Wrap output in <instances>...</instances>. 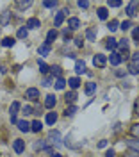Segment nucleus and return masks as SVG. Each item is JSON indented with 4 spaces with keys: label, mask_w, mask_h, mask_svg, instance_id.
<instances>
[{
    "label": "nucleus",
    "mask_w": 139,
    "mask_h": 157,
    "mask_svg": "<svg viewBox=\"0 0 139 157\" xmlns=\"http://www.w3.org/2000/svg\"><path fill=\"white\" fill-rule=\"evenodd\" d=\"M66 13H68V11H59V13L55 14V20H54V25H55V27H61V25H62Z\"/></svg>",
    "instance_id": "39448f33"
},
{
    "label": "nucleus",
    "mask_w": 139,
    "mask_h": 157,
    "mask_svg": "<svg viewBox=\"0 0 139 157\" xmlns=\"http://www.w3.org/2000/svg\"><path fill=\"white\" fill-rule=\"evenodd\" d=\"M107 14H109V13H107L105 7H100V9H98V18L100 20H107Z\"/></svg>",
    "instance_id": "72a5a7b5"
},
{
    "label": "nucleus",
    "mask_w": 139,
    "mask_h": 157,
    "mask_svg": "<svg viewBox=\"0 0 139 157\" xmlns=\"http://www.w3.org/2000/svg\"><path fill=\"white\" fill-rule=\"evenodd\" d=\"M25 97L29 98V100H38V98H39V89L29 88L27 91H25Z\"/></svg>",
    "instance_id": "20e7f679"
},
{
    "label": "nucleus",
    "mask_w": 139,
    "mask_h": 157,
    "mask_svg": "<svg viewBox=\"0 0 139 157\" xmlns=\"http://www.w3.org/2000/svg\"><path fill=\"white\" fill-rule=\"evenodd\" d=\"M30 6H32L30 0H25V2H23V0H18V2H16V7H18V9H27Z\"/></svg>",
    "instance_id": "b1692460"
},
{
    "label": "nucleus",
    "mask_w": 139,
    "mask_h": 157,
    "mask_svg": "<svg viewBox=\"0 0 139 157\" xmlns=\"http://www.w3.org/2000/svg\"><path fill=\"white\" fill-rule=\"evenodd\" d=\"M64 100H66V104H73V102L77 100V93H75V91H70V93H66Z\"/></svg>",
    "instance_id": "4be33fe9"
},
{
    "label": "nucleus",
    "mask_w": 139,
    "mask_h": 157,
    "mask_svg": "<svg viewBox=\"0 0 139 157\" xmlns=\"http://www.w3.org/2000/svg\"><path fill=\"white\" fill-rule=\"evenodd\" d=\"M84 91H86V95H93V93L96 91V84H95V82H88L86 88H84Z\"/></svg>",
    "instance_id": "aec40b11"
},
{
    "label": "nucleus",
    "mask_w": 139,
    "mask_h": 157,
    "mask_svg": "<svg viewBox=\"0 0 139 157\" xmlns=\"http://www.w3.org/2000/svg\"><path fill=\"white\" fill-rule=\"evenodd\" d=\"M2 45L9 48V47H13V45H14V39H13V38H4V39H2Z\"/></svg>",
    "instance_id": "f704fd0d"
},
{
    "label": "nucleus",
    "mask_w": 139,
    "mask_h": 157,
    "mask_svg": "<svg viewBox=\"0 0 139 157\" xmlns=\"http://www.w3.org/2000/svg\"><path fill=\"white\" fill-rule=\"evenodd\" d=\"M68 27H70V30H77L80 27V20L79 18H70L68 20Z\"/></svg>",
    "instance_id": "f8f14e48"
},
{
    "label": "nucleus",
    "mask_w": 139,
    "mask_h": 157,
    "mask_svg": "<svg viewBox=\"0 0 139 157\" xmlns=\"http://www.w3.org/2000/svg\"><path fill=\"white\" fill-rule=\"evenodd\" d=\"M23 113H25V114H34V109L30 107V105H25V107H23Z\"/></svg>",
    "instance_id": "79ce46f5"
},
{
    "label": "nucleus",
    "mask_w": 139,
    "mask_h": 157,
    "mask_svg": "<svg viewBox=\"0 0 139 157\" xmlns=\"http://www.w3.org/2000/svg\"><path fill=\"white\" fill-rule=\"evenodd\" d=\"M62 36H64L66 39H70V38H71V30H70V29H64V30H62Z\"/></svg>",
    "instance_id": "c03bdc74"
},
{
    "label": "nucleus",
    "mask_w": 139,
    "mask_h": 157,
    "mask_svg": "<svg viewBox=\"0 0 139 157\" xmlns=\"http://www.w3.org/2000/svg\"><path fill=\"white\" fill-rule=\"evenodd\" d=\"M93 64L98 66V68H103V66L107 64V59H105V56H102V54H96V56L93 57Z\"/></svg>",
    "instance_id": "f03ea898"
},
{
    "label": "nucleus",
    "mask_w": 139,
    "mask_h": 157,
    "mask_svg": "<svg viewBox=\"0 0 139 157\" xmlns=\"http://www.w3.org/2000/svg\"><path fill=\"white\" fill-rule=\"evenodd\" d=\"M118 27H119V21H118V20H111L109 25H107V29H109L111 32H114V30L118 29Z\"/></svg>",
    "instance_id": "c756f323"
},
{
    "label": "nucleus",
    "mask_w": 139,
    "mask_h": 157,
    "mask_svg": "<svg viewBox=\"0 0 139 157\" xmlns=\"http://www.w3.org/2000/svg\"><path fill=\"white\" fill-rule=\"evenodd\" d=\"M75 113H77V107H75V105H70V107L64 111V116H73Z\"/></svg>",
    "instance_id": "c9c22d12"
},
{
    "label": "nucleus",
    "mask_w": 139,
    "mask_h": 157,
    "mask_svg": "<svg viewBox=\"0 0 139 157\" xmlns=\"http://www.w3.org/2000/svg\"><path fill=\"white\" fill-rule=\"evenodd\" d=\"M130 27H132V21H130V20H127V21H123V23H121V29H123V30L130 29Z\"/></svg>",
    "instance_id": "ea45409f"
},
{
    "label": "nucleus",
    "mask_w": 139,
    "mask_h": 157,
    "mask_svg": "<svg viewBox=\"0 0 139 157\" xmlns=\"http://www.w3.org/2000/svg\"><path fill=\"white\" fill-rule=\"evenodd\" d=\"M27 34H29L27 27H20V29H18V38H20V39H25V38H27Z\"/></svg>",
    "instance_id": "473e14b6"
},
{
    "label": "nucleus",
    "mask_w": 139,
    "mask_h": 157,
    "mask_svg": "<svg viewBox=\"0 0 139 157\" xmlns=\"http://www.w3.org/2000/svg\"><path fill=\"white\" fill-rule=\"evenodd\" d=\"M98 147H100V148L107 147V141H105V139H102V141H100V143H98Z\"/></svg>",
    "instance_id": "09e8293b"
},
{
    "label": "nucleus",
    "mask_w": 139,
    "mask_h": 157,
    "mask_svg": "<svg viewBox=\"0 0 139 157\" xmlns=\"http://www.w3.org/2000/svg\"><path fill=\"white\" fill-rule=\"evenodd\" d=\"M129 71L132 73V75H139V61H130Z\"/></svg>",
    "instance_id": "1a4fd4ad"
},
{
    "label": "nucleus",
    "mask_w": 139,
    "mask_h": 157,
    "mask_svg": "<svg viewBox=\"0 0 139 157\" xmlns=\"http://www.w3.org/2000/svg\"><path fill=\"white\" fill-rule=\"evenodd\" d=\"M9 20H11V13H9V11H4V13H2V16H0V23L6 27V25L9 23Z\"/></svg>",
    "instance_id": "a211bd4d"
},
{
    "label": "nucleus",
    "mask_w": 139,
    "mask_h": 157,
    "mask_svg": "<svg viewBox=\"0 0 139 157\" xmlns=\"http://www.w3.org/2000/svg\"><path fill=\"white\" fill-rule=\"evenodd\" d=\"M55 121H57V114H55V113H48V114H47V123H48V125H54Z\"/></svg>",
    "instance_id": "c85d7f7f"
},
{
    "label": "nucleus",
    "mask_w": 139,
    "mask_h": 157,
    "mask_svg": "<svg viewBox=\"0 0 139 157\" xmlns=\"http://www.w3.org/2000/svg\"><path fill=\"white\" fill-rule=\"evenodd\" d=\"M109 61H111V64L118 66L119 63H121V56H119L118 52H112V54H111V57H109Z\"/></svg>",
    "instance_id": "4468645a"
},
{
    "label": "nucleus",
    "mask_w": 139,
    "mask_h": 157,
    "mask_svg": "<svg viewBox=\"0 0 139 157\" xmlns=\"http://www.w3.org/2000/svg\"><path fill=\"white\" fill-rule=\"evenodd\" d=\"M114 155H116V152H114L112 148H111V150H107V152H105V157H114Z\"/></svg>",
    "instance_id": "a18cd8bd"
},
{
    "label": "nucleus",
    "mask_w": 139,
    "mask_h": 157,
    "mask_svg": "<svg viewBox=\"0 0 139 157\" xmlns=\"http://www.w3.org/2000/svg\"><path fill=\"white\" fill-rule=\"evenodd\" d=\"M48 52H50V45H48V43H43V45H39V48H38V54H39V56H43V57H45V56H48Z\"/></svg>",
    "instance_id": "2eb2a0df"
},
{
    "label": "nucleus",
    "mask_w": 139,
    "mask_h": 157,
    "mask_svg": "<svg viewBox=\"0 0 139 157\" xmlns=\"http://www.w3.org/2000/svg\"><path fill=\"white\" fill-rule=\"evenodd\" d=\"M107 6H109V7H119V6H121V2H119V0H109V2H107Z\"/></svg>",
    "instance_id": "4c0bfd02"
},
{
    "label": "nucleus",
    "mask_w": 139,
    "mask_h": 157,
    "mask_svg": "<svg viewBox=\"0 0 139 157\" xmlns=\"http://www.w3.org/2000/svg\"><path fill=\"white\" fill-rule=\"evenodd\" d=\"M75 71H77V75L86 73V63H84V61H77V63H75Z\"/></svg>",
    "instance_id": "ddd939ff"
},
{
    "label": "nucleus",
    "mask_w": 139,
    "mask_h": 157,
    "mask_svg": "<svg viewBox=\"0 0 139 157\" xmlns=\"http://www.w3.org/2000/svg\"><path fill=\"white\" fill-rule=\"evenodd\" d=\"M38 66H39V71L41 73H48V70H50V66L45 63V61H41V59H38Z\"/></svg>",
    "instance_id": "5701e85b"
},
{
    "label": "nucleus",
    "mask_w": 139,
    "mask_h": 157,
    "mask_svg": "<svg viewBox=\"0 0 139 157\" xmlns=\"http://www.w3.org/2000/svg\"><path fill=\"white\" fill-rule=\"evenodd\" d=\"M86 38L89 39V41H95V38H96V29H93V27L88 29L86 30Z\"/></svg>",
    "instance_id": "bb28decb"
},
{
    "label": "nucleus",
    "mask_w": 139,
    "mask_h": 157,
    "mask_svg": "<svg viewBox=\"0 0 139 157\" xmlns=\"http://www.w3.org/2000/svg\"><path fill=\"white\" fill-rule=\"evenodd\" d=\"M55 104H57L55 97H54V95H48L47 100H45V107H47V109H54V107H55Z\"/></svg>",
    "instance_id": "6e6552de"
},
{
    "label": "nucleus",
    "mask_w": 139,
    "mask_h": 157,
    "mask_svg": "<svg viewBox=\"0 0 139 157\" xmlns=\"http://www.w3.org/2000/svg\"><path fill=\"white\" fill-rule=\"evenodd\" d=\"M130 134H132V137L139 139V123H134V125L130 127Z\"/></svg>",
    "instance_id": "cd10ccee"
},
{
    "label": "nucleus",
    "mask_w": 139,
    "mask_h": 157,
    "mask_svg": "<svg viewBox=\"0 0 139 157\" xmlns=\"http://www.w3.org/2000/svg\"><path fill=\"white\" fill-rule=\"evenodd\" d=\"M118 47L121 52H129V41L127 39H119L118 41Z\"/></svg>",
    "instance_id": "393cba45"
},
{
    "label": "nucleus",
    "mask_w": 139,
    "mask_h": 157,
    "mask_svg": "<svg viewBox=\"0 0 139 157\" xmlns=\"http://www.w3.org/2000/svg\"><path fill=\"white\" fill-rule=\"evenodd\" d=\"M48 143H50V145H59V143H61V134L57 132V130H50Z\"/></svg>",
    "instance_id": "7ed1b4c3"
},
{
    "label": "nucleus",
    "mask_w": 139,
    "mask_h": 157,
    "mask_svg": "<svg viewBox=\"0 0 139 157\" xmlns=\"http://www.w3.org/2000/svg\"><path fill=\"white\" fill-rule=\"evenodd\" d=\"M13 148H14V152H16V154H21V152L25 150V143H23V139H14Z\"/></svg>",
    "instance_id": "423d86ee"
},
{
    "label": "nucleus",
    "mask_w": 139,
    "mask_h": 157,
    "mask_svg": "<svg viewBox=\"0 0 139 157\" xmlns=\"http://www.w3.org/2000/svg\"><path fill=\"white\" fill-rule=\"evenodd\" d=\"M6 71H7V70H6V66H4V64H0V73H6Z\"/></svg>",
    "instance_id": "3c124183"
},
{
    "label": "nucleus",
    "mask_w": 139,
    "mask_h": 157,
    "mask_svg": "<svg viewBox=\"0 0 139 157\" xmlns=\"http://www.w3.org/2000/svg\"><path fill=\"white\" fill-rule=\"evenodd\" d=\"M16 125H18V128H20L21 132H29V130H30V123L27 121V120H20Z\"/></svg>",
    "instance_id": "9b49d317"
},
{
    "label": "nucleus",
    "mask_w": 139,
    "mask_h": 157,
    "mask_svg": "<svg viewBox=\"0 0 139 157\" xmlns=\"http://www.w3.org/2000/svg\"><path fill=\"white\" fill-rule=\"evenodd\" d=\"M41 23H39V20L38 18H29L27 20V29H38Z\"/></svg>",
    "instance_id": "dca6fc26"
},
{
    "label": "nucleus",
    "mask_w": 139,
    "mask_h": 157,
    "mask_svg": "<svg viewBox=\"0 0 139 157\" xmlns=\"http://www.w3.org/2000/svg\"><path fill=\"white\" fill-rule=\"evenodd\" d=\"M127 147H129L132 152H139V139H136V137L127 139Z\"/></svg>",
    "instance_id": "0eeeda50"
},
{
    "label": "nucleus",
    "mask_w": 139,
    "mask_h": 157,
    "mask_svg": "<svg viewBox=\"0 0 139 157\" xmlns=\"http://www.w3.org/2000/svg\"><path fill=\"white\" fill-rule=\"evenodd\" d=\"M130 61H139V52H136V54H132V57H130Z\"/></svg>",
    "instance_id": "de8ad7c7"
},
{
    "label": "nucleus",
    "mask_w": 139,
    "mask_h": 157,
    "mask_svg": "<svg viewBox=\"0 0 139 157\" xmlns=\"http://www.w3.org/2000/svg\"><path fill=\"white\" fill-rule=\"evenodd\" d=\"M54 84H55V89H64V86H66V80L61 77V78H57Z\"/></svg>",
    "instance_id": "7c9ffc66"
},
{
    "label": "nucleus",
    "mask_w": 139,
    "mask_h": 157,
    "mask_svg": "<svg viewBox=\"0 0 139 157\" xmlns=\"http://www.w3.org/2000/svg\"><path fill=\"white\" fill-rule=\"evenodd\" d=\"M52 82H54V77H45L41 84H43V86H52Z\"/></svg>",
    "instance_id": "58836bf2"
},
{
    "label": "nucleus",
    "mask_w": 139,
    "mask_h": 157,
    "mask_svg": "<svg viewBox=\"0 0 139 157\" xmlns=\"http://www.w3.org/2000/svg\"><path fill=\"white\" fill-rule=\"evenodd\" d=\"M79 7H82V9H88V7H89V2H86V0L82 2V0H80V2H79Z\"/></svg>",
    "instance_id": "37998d69"
},
{
    "label": "nucleus",
    "mask_w": 139,
    "mask_h": 157,
    "mask_svg": "<svg viewBox=\"0 0 139 157\" xmlns=\"http://www.w3.org/2000/svg\"><path fill=\"white\" fill-rule=\"evenodd\" d=\"M20 111V104L18 102H13L11 104V107H9V113H11V116H16V113Z\"/></svg>",
    "instance_id": "a878e982"
},
{
    "label": "nucleus",
    "mask_w": 139,
    "mask_h": 157,
    "mask_svg": "<svg viewBox=\"0 0 139 157\" xmlns=\"http://www.w3.org/2000/svg\"><path fill=\"white\" fill-rule=\"evenodd\" d=\"M11 123H18V118H16V116H11Z\"/></svg>",
    "instance_id": "8fccbe9b"
},
{
    "label": "nucleus",
    "mask_w": 139,
    "mask_h": 157,
    "mask_svg": "<svg viewBox=\"0 0 139 157\" xmlns=\"http://www.w3.org/2000/svg\"><path fill=\"white\" fill-rule=\"evenodd\" d=\"M41 128H43V123H41L39 120H34V121L30 123V130H32V132H39Z\"/></svg>",
    "instance_id": "6ab92c4d"
},
{
    "label": "nucleus",
    "mask_w": 139,
    "mask_h": 157,
    "mask_svg": "<svg viewBox=\"0 0 139 157\" xmlns=\"http://www.w3.org/2000/svg\"><path fill=\"white\" fill-rule=\"evenodd\" d=\"M139 11V2H136V0H132L129 6H127V14H129L130 18H134L136 14H137Z\"/></svg>",
    "instance_id": "f257e3e1"
},
{
    "label": "nucleus",
    "mask_w": 139,
    "mask_h": 157,
    "mask_svg": "<svg viewBox=\"0 0 139 157\" xmlns=\"http://www.w3.org/2000/svg\"><path fill=\"white\" fill-rule=\"evenodd\" d=\"M68 84H70V88L75 91V89L80 86V78L79 77H71V78H68Z\"/></svg>",
    "instance_id": "f3484780"
},
{
    "label": "nucleus",
    "mask_w": 139,
    "mask_h": 157,
    "mask_svg": "<svg viewBox=\"0 0 139 157\" xmlns=\"http://www.w3.org/2000/svg\"><path fill=\"white\" fill-rule=\"evenodd\" d=\"M52 157H62V155H59V154H54V155H52Z\"/></svg>",
    "instance_id": "864d4df0"
},
{
    "label": "nucleus",
    "mask_w": 139,
    "mask_h": 157,
    "mask_svg": "<svg viewBox=\"0 0 139 157\" xmlns=\"http://www.w3.org/2000/svg\"><path fill=\"white\" fill-rule=\"evenodd\" d=\"M75 45H77V47H82V45H84V41H82V38H75Z\"/></svg>",
    "instance_id": "49530a36"
},
{
    "label": "nucleus",
    "mask_w": 139,
    "mask_h": 157,
    "mask_svg": "<svg viewBox=\"0 0 139 157\" xmlns=\"http://www.w3.org/2000/svg\"><path fill=\"white\" fill-rule=\"evenodd\" d=\"M43 6H45V7H48V9H54V7L57 6V2H43Z\"/></svg>",
    "instance_id": "a19ab883"
},
{
    "label": "nucleus",
    "mask_w": 139,
    "mask_h": 157,
    "mask_svg": "<svg viewBox=\"0 0 139 157\" xmlns=\"http://www.w3.org/2000/svg\"><path fill=\"white\" fill-rule=\"evenodd\" d=\"M132 39H134L136 43H139V27H136V29L132 30Z\"/></svg>",
    "instance_id": "e433bc0d"
},
{
    "label": "nucleus",
    "mask_w": 139,
    "mask_h": 157,
    "mask_svg": "<svg viewBox=\"0 0 139 157\" xmlns=\"http://www.w3.org/2000/svg\"><path fill=\"white\" fill-rule=\"evenodd\" d=\"M136 114H139V98H137V102H136Z\"/></svg>",
    "instance_id": "603ef678"
},
{
    "label": "nucleus",
    "mask_w": 139,
    "mask_h": 157,
    "mask_svg": "<svg viewBox=\"0 0 139 157\" xmlns=\"http://www.w3.org/2000/svg\"><path fill=\"white\" fill-rule=\"evenodd\" d=\"M50 70H52V77L55 75V77H57V78H61V75H62V70H61L59 66H52V68H50Z\"/></svg>",
    "instance_id": "2f4dec72"
},
{
    "label": "nucleus",
    "mask_w": 139,
    "mask_h": 157,
    "mask_svg": "<svg viewBox=\"0 0 139 157\" xmlns=\"http://www.w3.org/2000/svg\"><path fill=\"white\" fill-rule=\"evenodd\" d=\"M105 47H107L109 50H116V48H118V39L107 38V39H105Z\"/></svg>",
    "instance_id": "9d476101"
},
{
    "label": "nucleus",
    "mask_w": 139,
    "mask_h": 157,
    "mask_svg": "<svg viewBox=\"0 0 139 157\" xmlns=\"http://www.w3.org/2000/svg\"><path fill=\"white\" fill-rule=\"evenodd\" d=\"M57 38V30L55 29H52V30H48V34H47V41L45 43H48V45H52V41Z\"/></svg>",
    "instance_id": "412c9836"
}]
</instances>
